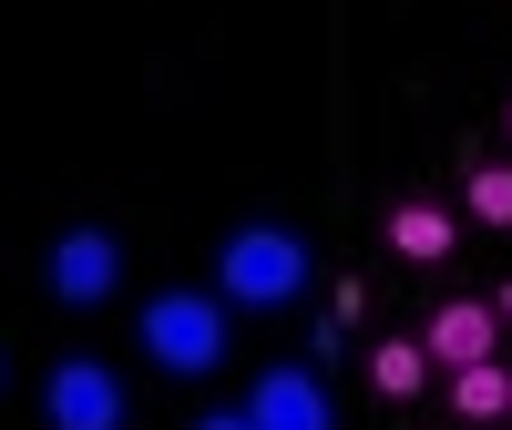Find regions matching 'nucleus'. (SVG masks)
<instances>
[{
  "label": "nucleus",
  "mask_w": 512,
  "mask_h": 430,
  "mask_svg": "<svg viewBox=\"0 0 512 430\" xmlns=\"http://www.w3.org/2000/svg\"><path fill=\"white\" fill-rule=\"evenodd\" d=\"M216 297H226V308H287V297H308V236L236 226L216 246Z\"/></svg>",
  "instance_id": "1"
},
{
  "label": "nucleus",
  "mask_w": 512,
  "mask_h": 430,
  "mask_svg": "<svg viewBox=\"0 0 512 430\" xmlns=\"http://www.w3.org/2000/svg\"><path fill=\"white\" fill-rule=\"evenodd\" d=\"M144 349H154V369L205 379V369L226 359V297L216 287H164V297H144Z\"/></svg>",
  "instance_id": "2"
},
{
  "label": "nucleus",
  "mask_w": 512,
  "mask_h": 430,
  "mask_svg": "<svg viewBox=\"0 0 512 430\" xmlns=\"http://www.w3.org/2000/svg\"><path fill=\"white\" fill-rule=\"evenodd\" d=\"M41 410H52V430H123V379L103 359H62L41 379Z\"/></svg>",
  "instance_id": "3"
},
{
  "label": "nucleus",
  "mask_w": 512,
  "mask_h": 430,
  "mask_svg": "<svg viewBox=\"0 0 512 430\" xmlns=\"http://www.w3.org/2000/svg\"><path fill=\"white\" fill-rule=\"evenodd\" d=\"M246 420L256 430H338V410H328V390L297 359H277V369H256V390H246Z\"/></svg>",
  "instance_id": "4"
},
{
  "label": "nucleus",
  "mask_w": 512,
  "mask_h": 430,
  "mask_svg": "<svg viewBox=\"0 0 512 430\" xmlns=\"http://www.w3.org/2000/svg\"><path fill=\"white\" fill-rule=\"evenodd\" d=\"M113 277H123V256H113L103 226H72V236L52 246V297H62V308H93V297H113Z\"/></svg>",
  "instance_id": "5"
},
{
  "label": "nucleus",
  "mask_w": 512,
  "mask_h": 430,
  "mask_svg": "<svg viewBox=\"0 0 512 430\" xmlns=\"http://www.w3.org/2000/svg\"><path fill=\"white\" fill-rule=\"evenodd\" d=\"M492 338H502V308H482V297H451V308H431L420 349H431L441 369H472V359H492Z\"/></svg>",
  "instance_id": "6"
},
{
  "label": "nucleus",
  "mask_w": 512,
  "mask_h": 430,
  "mask_svg": "<svg viewBox=\"0 0 512 430\" xmlns=\"http://www.w3.org/2000/svg\"><path fill=\"white\" fill-rule=\"evenodd\" d=\"M451 246H461V226H451V205H431V195H410V205H390V256H410V267H441Z\"/></svg>",
  "instance_id": "7"
},
{
  "label": "nucleus",
  "mask_w": 512,
  "mask_h": 430,
  "mask_svg": "<svg viewBox=\"0 0 512 430\" xmlns=\"http://www.w3.org/2000/svg\"><path fill=\"white\" fill-rule=\"evenodd\" d=\"M369 390L379 400H420L431 390V349H420V338H379L369 349Z\"/></svg>",
  "instance_id": "8"
},
{
  "label": "nucleus",
  "mask_w": 512,
  "mask_h": 430,
  "mask_svg": "<svg viewBox=\"0 0 512 430\" xmlns=\"http://www.w3.org/2000/svg\"><path fill=\"white\" fill-rule=\"evenodd\" d=\"M451 410L461 420H512V369H492V359L451 369Z\"/></svg>",
  "instance_id": "9"
},
{
  "label": "nucleus",
  "mask_w": 512,
  "mask_h": 430,
  "mask_svg": "<svg viewBox=\"0 0 512 430\" xmlns=\"http://www.w3.org/2000/svg\"><path fill=\"white\" fill-rule=\"evenodd\" d=\"M461 195H472L482 226H512V164H472V185H461Z\"/></svg>",
  "instance_id": "10"
},
{
  "label": "nucleus",
  "mask_w": 512,
  "mask_h": 430,
  "mask_svg": "<svg viewBox=\"0 0 512 430\" xmlns=\"http://www.w3.org/2000/svg\"><path fill=\"white\" fill-rule=\"evenodd\" d=\"M195 430H256V420H246V410H205Z\"/></svg>",
  "instance_id": "11"
},
{
  "label": "nucleus",
  "mask_w": 512,
  "mask_h": 430,
  "mask_svg": "<svg viewBox=\"0 0 512 430\" xmlns=\"http://www.w3.org/2000/svg\"><path fill=\"white\" fill-rule=\"evenodd\" d=\"M492 308H502V328H512V287H502V297H492Z\"/></svg>",
  "instance_id": "12"
},
{
  "label": "nucleus",
  "mask_w": 512,
  "mask_h": 430,
  "mask_svg": "<svg viewBox=\"0 0 512 430\" xmlns=\"http://www.w3.org/2000/svg\"><path fill=\"white\" fill-rule=\"evenodd\" d=\"M502 134H512V103H502Z\"/></svg>",
  "instance_id": "13"
}]
</instances>
